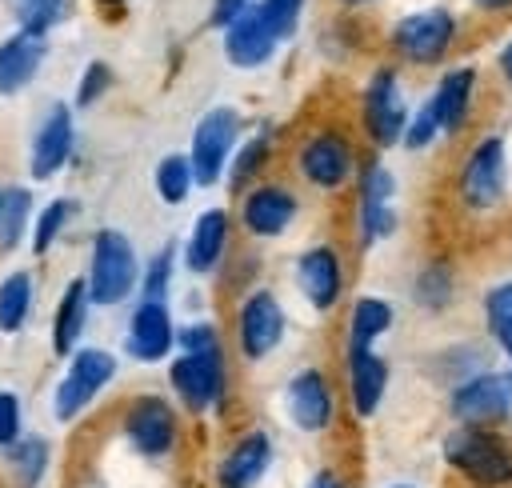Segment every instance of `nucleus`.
Returning a JSON list of instances; mask_svg holds the SVG:
<instances>
[{"instance_id": "nucleus-9", "label": "nucleus", "mask_w": 512, "mask_h": 488, "mask_svg": "<svg viewBox=\"0 0 512 488\" xmlns=\"http://www.w3.org/2000/svg\"><path fill=\"white\" fill-rule=\"evenodd\" d=\"M424 100L432 104V112L444 128V140L464 136L476 120V108H480V68L468 64V60L440 68V76H436V84Z\"/></svg>"}, {"instance_id": "nucleus-34", "label": "nucleus", "mask_w": 512, "mask_h": 488, "mask_svg": "<svg viewBox=\"0 0 512 488\" xmlns=\"http://www.w3.org/2000/svg\"><path fill=\"white\" fill-rule=\"evenodd\" d=\"M28 212H32V196L24 188H8L4 192V208H0V248H16V240L28 228Z\"/></svg>"}, {"instance_id": "nucleus-15", "label": "nucleus", "mask_w": 512, "mask_h": 488, "mask_svg": "<svg viewBox=\"0 0 512 488\" xmlns=\"http://www.w3.org/2000/svg\"><path fill=\"white\" fill-rule=\"evenodd\" d=\"M236 336H240V352L248 360H264L280 348L284 340V308L272 292H252L240 304V320H236Z\"/></svg>"}, {"instance_id": "nucleus-4", "label": "nucleus", "mask_w": 512, "mask_h": 488, "mask_svg": "<svg viewBox=\"0 0 512 488\" xmlns=\"http://www.w3.org/2000/svg\"><path fill=\"white\" fill-rule=\"evenodd\" d=\"M408 120H412V108H408V96H404L400 68L396 64L372 68V76L360 88V132L368 136V144L380 148V152L404 144Z\"/></svg>"}, {"instance_id": "nucleus-28", "label": "nucleus", "mask_w": 512, "mask_h": 488, "mask_svg": "<svg viewBox=\"0 0 512 488\" xmlns=\"http://www.w3.org/2000/svg\"><path fill=\"white\" fill-rule=\"evenodd\" d=\"M84 312H88V280H72L56 304V320H52V348L60 356H68L76 348V336L84 328Z\"/></svg>"}, {"instance_id": "nucleus-2", "label": "nucleus", "mask_w": 512, "mask_h": 488, "mask_svg": "<svg viewBox=\"0 0 512 488\" xmlns=\"http://www.w3.org/2000/svg\"><path fill=\"white\" fill-rule=\"evenodd\" d=\"M444 468L464 488H512V436L484 424H452L440 440Z\"/></svg>"}, {"instance_id": "nucleus-30", "label": "nucleus", "mask_w": 512, "mask_h": 488, "mask_svg": "<svg viewBox=\"0 0 512 488\" xmlns=\"http://www.w3.org/2000/svg\"><path fill=\"white\" fill-rule=\"evenodd\" d=\"M8 468H12V480L16 488H36L48 472V440L40 436H24L8 448Z\"/></svg>"}, {"instance_id": "nucleus-35", "label": "nucleus", "mask_w": 512, "mask_h": 488, "mask_svg": "<svg viewBox=\"0 0 512 488\" xmlns=\"http://www.w3.org/2000/svg\"><path fill=\"white\" fill-rule=\"evenodd\" d=\"M440 140H444V128H440L432 104L420 100V104L412 108V120H408V132H404V144H400V148H408V152H428V148H436Z\"/></svg>"}, {"instance_id": "nucleus-8", "label": "nucleus", "mask_w": 512, "mask_h": 488, "mask_svg": "<svg viewBox=\"0 0 512 488\" xmlns=\"http://www.w3.org/2000/svg\"><path fill=\"white\" fill-rule=\"evenodd\" d=\"M136 288V252L132 240L116 228H100L92 236V260H88V300L92 304H120Z\"/></svg>"}, {"instance_id": "nucleus-36", "label": "nucleus", "mask_w": 512, "mask_h": 488, "mask_svg": "<svg viewBox=\"0 0 512 488\" xmlns=\"http://www.w3.org/2000/svg\"><path fill=\"white\" fill-rule=\"evenodd\" d=\"M68 216H72V200H52V204L36 216L32 248H36V252H48V248H52V240H56V232L68 224Z\"/></svg>"}, {"instance_id": "nucleus-44", "label": "nucleus", "mask_w": 512, "mask_h": 488, "mask_svg": "<svg viewBox=\"0 0 512 488\" xmlns=\"http://www.w3.org/2000/svg\"><path fill=\"white\" fill-rule=\"evenodd\" d=\"M248 8H252L248 0H216V4H212V24H216V28H228V24H232L240 12H248Z\"/></svg>"}, {"instance_id": "nucleus-6", "label": "nucleus", "mask_w": 512, "mask_h": 488, "mask_svg": "<svg viewBox=\"0 0 512 488\" xmlns=\"http://www.w3.org/2000/svg\"><path fill=\"white\" fill-rule=\"evenodd\" d=\"M396 172L372 156L360 164L356 176V240L360 248H376L380 240H388L400 228V212H396Z\"/></svg>"}, {"instance_id": "nucleus-45", "label": "nucleus", "mask_w": 512, "mask_h": 488, "mask_svg": "<svg viewBox=\"0 0 512 488\" xmlns=\"http://www.w3.org/2000/svg\"><path fill=\"white\" fill-rule=\"evenodd\" d=\"M468 8L484 20H508L512 16V0H468Z\"/></svg>"}, {"instance_id": "nucleus-47", "label": "nucleus", "mask_w": 512, "mask_h": 488, "mask_svg": "<svg viewBox=\"0 0 512 488\" xmlns=\"http://www.w3.org/2000/svg\"><path fill=\"white\" fill-rule=\"evenodd\" d=\"M336 4H344V8H368V4H376V0H336Z\"/></svg>"}, {"instance_id": "nucleus-14", "label": "nucleus", "mask_w": 512, "mask_h": 488, "mask_svg": "<svg viewBox=\"0 0 512 488\" xmlns=\"http://www.w3.org/2000/svg\"><path fill=\"white\" fill-rule=\"evenodd\" d=\"M344 260L332 244H312L296 260V288L316 312H332L344 296Z\"/></svg>"}, {"instance_id": "nucleus-43", "label": "nucleus", "mask_w": 512, "mask_h": 488, "mask_svg": "<svg viewBox=\"0 0 512 488\" xmlns=\"http://www.w3.org/2000/svg\"><path fill=\"white\" fill-rule=\"evenodd\" d=\"M492 68H496V76H500V84L504 88H512V32L496 44V56H492Z\"/></svg>"}, {"instance_id": "nucleus-40", "label": "nucleus", "mask_w": 512, "mask_h": 488, "mask_svg": "<svg viewBox=\"0 0 512 488\" xmlns=\"http://www.w3.org/2000/svg\"><path fill=\"white\" fill-rule=\"evenodd\" d=\"M264 152H268V144H264V140H248V144L240 148V160H236V168L228 172V180L244 188V184H248V176L264 164Z\"/></svg>"}, {"instance_id": "nucleus-24", "label": "nucleus", "mask_w": 512, "mask_h": 488, "mask_svg": "<svg viewBox=\"0 0 512 488\" xmlns=\"http://www.w3.org/2000/svg\"><path fill=\"white\" fill-rule=\"evenodd\" d=\"M480 324H484L488 348L512 368V272L484 284V292H480Z\"/></svg>"}, {"instance_id": "nucleus-41", "label": "nucleus", "mask_w": 512, "mask_h": 488, "mask_svg": "<svg viewBox=\"0 0 512 488\" xmlns=\"http://www.w3.org/2000/svg\"><path fill=\"white\" fill-rule=\"evenodd\" d=\"M176 340H180L184 352H220V340H216V328L212 324H188Z\"/></svg>"}, {"instance_id": "nucleus-18", "label": "nucleus", "mask_w": 512, "mask_h": 488, "mask_svg": "<svg viewBox=\"0 0 512 488\" xmlns=\"http://www.w3.org/2000/svg\"><path fill=\"white\" fill-rule=\"evenodd\" d=\"M276 44H280V36L272 32V24H268V16H264L260 4H252L248 12H240L228 24V32H224V48H228V60L236 68H260V64H268L272 52H276Z\"/></svg>"}, {"instance_id": "nucleus-49", "label": "nucleus", "mask_w": 512, "mask_h": 488, "mask_svg": "<svg viewBox=\"0 0 512 488\" xmlns=\"http://www.w3.org/2000/svg\"><path fill=\"white\" fill-rule=\"evenodd\" d=\"M0 208H4V192H0Z\"/></svg>"}, {"instance_id": "nucleus-12", "label": "nucleus", "mask_w": 512, "mask_h": 488, "mask_svg": "<svg viewBox=\"0 0 512 488\" xmlns=\"http://www.w3.org/2000/svg\"><path fill=\"white\" fill-rule=\"evenodd\" d=\"M236 112L232 108H212L196 132H192V176L196 184H216L232 160V144H236Z\"/></svg>"}, {"instance_id": "nucleus-19", "label": "nucleus", "mask_w": 512, "mask_h": 488, "mask_svg": "<svg viewBox=\"0 0 512 488\" xmlns=\"http://www.w3.org/2000/svg\"><path fill=\"white\" fill-rule=\"evenodd\" d=\"M296 196L284 184H256L244 192L240 204V220L252 236H280L292 220H296Z\"/></svg>"}, {"instance_id": "nucleus-38", "label": "nucleus", "mask_w": 512, "mask_h": 488, "mask_svg": "<svg viewBox=\"0 0 512 488\" xmlns=\"http://www.w3.org/2000/svg\"><path fill=\"white\" fill-rule=\"evenodd\" d=\"M168 276H172V248H164V252L152 260V268H148V276H144V300H164Z\"/></svg>"}, {"instance_id": "nucleus-25", "label": "nucleus", "mask_w": 512, "mask_h": 488, "mask_svg": "<svg viewBox=\"0 0 512 488\" xmlns=\"http://www.w3.org/2000/svg\"><path fill=\"white\" fill-rule=\"evenodd\" d=\"M44 64V36L16 32L0 44V96H16Z\"/></svg>"}, {"instance_id": "nucleus-37", "label": "nucleus", "mask_w": 512, "mask_h": 488, "mask_svg": "<svg viewBox=\"0 0 512 488\" xmlns=\"http://www.w3.org/2000/svg\"><path fill=\"white\" fill-rule=\"evenodd\" d=\"M304 4H308V0H260L264 16H268V24H272V32H276L280 40H288V36L300 28Z\"/></svg>"}, {"instance_id": "nucleus-31", "label": "nucleus", "mask_w": 512, "mask_h": 488, "mask_svg": "<svg viewBox=\"0 0 512 488\" xmlns=\"http://www.w3.org/2000/svg\"><path fill=\"white\" fill-rule=\"evenodd\" d=\"M32 308V276L28 272H12L0 280V332H20V324L28 320Z\"/></svg>"}, {"instance_id": "nucleus-23", "label": "nucleus", "mask_w": 512, "mask_h": 488, "mask_svg": "<svg viewBox=\"0 0 512 488\" xmlns=\"http://www.w3.org/2000/svg\"><path fill=\"white\" fill-rule=\"evenodd\" d=\"M460 296V276L452 256H428L412 276V304L428 316H444Z\"/></svg>"}, {"instance_id": "nucleus-46", "label": "nucleus", "mask_w": 512, "mask_h": 488, "mask_svg": "<svg viewBox=\"0 0 512 488\" xmlns=\"http://www.w3.org/2000/svg\"><path fill=\"white\" fill-rule=\"evenodd\" d=\"M304 488H352L340 472H332V468H320V472H312V480L304 484Z\"/></svg>"}, {"instance_id": "nucleus-13", "label": "nucleus", "mask_w": 512, "mask_h": 488, "mask_svg": "<svg viewBox=\"0 0 512 488\" xmlns=\"http://www.w3.org/2000/svg\"><path fill=\"white\" fill-rule=\"evenodd\" d=\"M392 368L376 348H344V388L356 420H372L388 396Z\"/></svg>"}, {"instance_id": "nucleus-29", "label": "nucleus", "mask_w": 512, "mask_h": 488, "mask_svg": "<svg viewBox=\"0 0 512 488\" xmlns=\"http://www.w3.org/2000/svg\"><path fill=\"white\" fill-rule=\"evenodd\" d=\"M492 364V356H488V348L484 344H472V340H460V344H448L440 356H436V372H440V384H460V380H468L472 372H480V368H488Z\"/></svg>"}, {"instance_id": "nucleus-5", "label": "nucleus", "mask_w": 512, "mask_h": 488, "mask_svg": "<svg viewBox=\"0 0 512 488\" xmlns=\"http://www.w3.org/2000/svg\"><path fill=\"white\" fill-rule=\"evenodd\" d=\"M448 416L452 424H484L504 428L512 420V368H480L468 380L448 388Z\"/></svg>"}, {"instance_id": "nucleus-27", "label": "nucleus", "mask_w": 512, "mask_h": 488, "mask_svg": "<svg viewBox=\"0 0 512 488\" xmlns=\"http://www.w3.org/2000/svg\"><path fill=\"white\" fill-rule=\"evenodd\" d=\"M396 324V308L384 296H356L348 308V340L344 348H376L380 336H388Z\"/></svg>"}, {"instance_id": "nucleus-10", "label": "nucleus", "mask_w": 512, "mask_h": 488, "mask_svg": "<svg viewBox=\"0 0 512 488\" xmlns=\"http://www.w3.org/2000/svg\"><path fill=\"white\" fill-rule=\"evenodd\" d=\"M112 376H116L112 352H104V348H80V352H72V364H68V372H64V380L56 384V396H52L56 420H76L96 400V392H104V384Z\"/></svg>"}, {"instance_id": "nucleus-16", "label": "nucleus", "mask_w": 512, "mask_h": 488, "mask_svg": "<svg viewBox=\"0 0 512 488\" xmlns=\"http://www.w3.org/2000/svg\"><path fill=\"white\" fill-rule=\"evenodd\" d=\"M168 380H172L176 396L184 400V408L204 412L224 392V360H220V352H184L172 364Z\"/></svg>"}, {"instance_id": "nucleus-11", "label": "nucleus", "mask_w": 512, "mask_h": 488, "mask_svg": "<svg viewBox=\"0 0 512 488\" xmlns=\"http://www.w3.org/2000/svg\"><path fill=\"white\" fill-rule=\"evenodd\" d=\"M284 404H288V420L308 436H320L336 424V388L324 368H300L288 380Z\"/></svg>"}, {"instance_id": "nucleus-17", "label": "nucleus", "mask_w": 512, "mask_h": 488, "mask_svg": "<svg viewBox=\"0 0 512 488\" xmlns=\"http://www.w3.org/2000/svg\"><path fill=\"white\" fill-rule=\"evenodd\" d=\"M176 412L160 396H140L132 400L124 416V436L140 456H168L176 444Z\"/></svg>"}, {"instance_id": "nucleus-22", "label": "nucleus", "mask_w": 512, "mask_h": 488, "mask_svg": "<svg viewBox=\"0 0 512 488\" xmlns=\"http://www.w3.org/2000/svg\"><path fill=\"white\" fill-rule=\"evenodd\" d=\"M68 152H72V112H68L64 104H52V112L44 116V124H40V132H36V140H32L28 172H32L36 180H48L52 172L64 168Z\"/></svg>"}, {"instance_id": "nucleus-3", "label": "nucleus", "mask_w": 512, "mask_h": 488, "mask_svg": "<svg viewBox=\"0 0 512 488\" xmlns=\"http://www.w3.org/2000/svg\"><path fill=\"white\" fill-rule=\"evenodd\" d=\"M460 40H464V20L448 4L404 12L388 28V52L396 64H408V68H448Z\"/></svg>"}, {"instance_id": "nucleus-33", "label": "nucleus", "mask_w": 512, "mask_h": 488, "mask_svg": "<svg viewBox=\"0 0 512 488\" xmlns=\"http://www.w3.org/2000/svg\"><path fill=\"white\" fill-rule=\"evenodd\" d=\"M192 160L188 156H164L160 164H156V192H160V200H168V204H180L184 196H188V188H192Z\"/></svg>"}, {"instance_id": "nucleus-42", "label": "nucleus", "mask_w": 512, "mask_h": 488, "mask_svg": "<svg viewBox=\"0 0 512 488\" xmlns=\"http://www.w3.org/2000/svg\"><path fill=\"white\" fill-rule=\"evenodd\" d=\"M104 84H108V68L104 64H88V72L80 80V92H76V104H92L104 92Z\"/></svg>"}, {"instance_id": "nucleus-7", "label": "nucleus", "mask_w": 512, "mask_h": 488, "mask_svg": "<svg viewBox=\"0 0 512 488\" xmlns=\"http://www.w3.org/2000/svg\"><path fill=\"white\" fill-rule=\"evenodd\" d=\"M300 176L320 192H340L360 176V152L348 132L340 128H316L300 152H296Z\"/></svg>"}, {"instance_id": "nucleus-48", "label": "nucleus", "mask_w": 512, "mask_h": 488, "mask_svg": "<svg viewBox=\"0 0 512 488\" xmlns=\"http://www.w3.org/2000/svg\"><path fill=\"white\" fill-rule=\"evenodd\" d=\"M388 488H420V484H388Z\"/></svg>"}, {"instance_id": "nucleus-39", "label": "nucleus", "mask_w": 512, "mask_h": 488, "mask_svg": "<svg viewBox=\"0 0 512 488\" xmlns=\"http://www.w3.org/2000/svg\"><path fill=\"white\" fill-rule=\"evenodd\" d=\"M20 440V400L16 392H0V448H12Z\"/></svg>"}, {"instance_id": "nucleus-1", "label": "nucleus", "mask_w": 512, "mask_h": 488, "mask_svg": "<svg viewBox=\"0 0 512 488\" xmlns=\"http://www.w3.org/2000/svg\"><path fill=\"white\" fill-rule=\"evenodd\" d=\"M512 196V156L504 132H480L452 172V200L464 216L488 220L500 216Z\"/></svg>"}, {"instance_id": "nucleus-26", "label": "nucleus", "mask_w": 512, "mask_h": 488, "mask_svg": "<svg viewBox=\"0 0 512 488\" xmlns=\"http://www.w3.org/2000/svg\"><path fill=\"white\" fill-rule=\"evenodd\" d=\"M224 248H228V212H224V208L200 212V220H196V228H192V236H188V252H184L188 268L200 272V276L212 272V268L220 264Z\"/></svg>"}, {"instance_id": "nucleus-21", "label": "nucleus", "mask_w": 512, "mask_h": 488, "mask_svg": "<svg viewBox=\"0 0 512 488\" xmlns=\"http://www.w3.org/2000/svg\"><path fill=\"white\" fill-rule=\"evenodd\" d=\"M268 464H272V440H268V432H248L220 460L216 480H220V488H256L264 480Z\"/></svg>"}, {"instance_id": "nucleus-32", "label": "nucleus", "mask_w": 512, "mask_h": 488, "mask_svg": "<svg viewBox=\"0 0 512 488\" xmlns=\"http://www.w3.org/2000/svg\"><path fill=\"white\" fill-rule=\"evenodd\" d=\"M8 12L16 16L20 32L44 36V32L68 12V0H8Z\"/></svg>"}, {"instance_id": "nucleus-20", "label": "nucleus", "mask_w": 512, "mask_h": 488, "mask_svg": "<svg viewBox=\"0 0 512 488\" xmlns=\"http://www.w3.org/2000/svg\"><path fill=\"white\" fill-rule=\"evenodd\" d=\"M176 332H172V316H168V304L164 300H144L136 304L132 312V328H128V352L144 364L152 360H164L168 348H172Z\"/></svg>"}]
</instances>
